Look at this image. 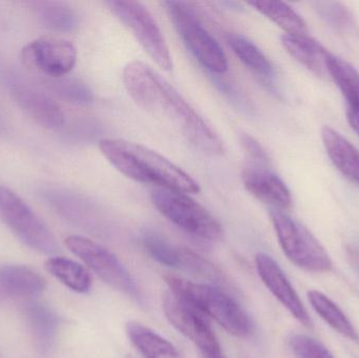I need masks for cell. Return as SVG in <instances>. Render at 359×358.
Listing matches in <instances>:
<instances>
[{
  "label": "cell",
  "instance_id": "6",
  "mask_svg": "<svg viewBox=\"0 0 359 358\" xmlns=\"http://www.w3.org/2000/svg\"><path fill=\"white\" fill-rule=\"evenodd\" d=\"M151 199L162 216L185 233L208 241L221 237L223 230L219 221L187 193L155 188Z\"/></svg>",
  "mask_w": 359,
  "mask_h": 358
},
{
  "label": "cell",
  "instance_id": "9",
  "mask_svg": "<svg viewBox=\"0 0 359 358\" xmlns=\"http://www.w3.org/2000/svg\"><path fill=\"white\" fill-rule=\"evenodd\" d=\"M109 10L134 34L143 50L165 71L172 69V58L165 38L147 6L138 1L111 0Z\"/></svg>",
  "mask_w": 359,
  "mask_h": 358
},
{
  "label": "cell",
  "instance_id": "25",
  "mask_svg": "<svg viewBox=\"0 0 359 358\" xmlns=\"http://www.w3.org/2000/svg\"><path fill=\"white\" fill-rule=\"evenodd\" d=\"M34 10L40 22L53 31L67 33L74 31L77 27L76 13L62 2H35Z\"/></svg>",
  "mask_w": 359,
  "mask_h": 358
},
{
  "label": "cell",
  "instance_id": "19",
  "mask_svg": "<svg viewBox=\"0 0 359 358\" xmlns=\"http://www.w3.org/2000/svg\"><path fill=\"white\" fill-rule=\"evenodd\" d=\"M126 331L133 346L144 358H181L178 349L170 340L142 324L130 322Z\"/></svg>",
  "mask_w": 359,
  "mask_h": 358
},
{
  "label": "cell",
  "instance_id": "18",
  "mask_svg": "<svg viewBox=\"0 0 359 358\" xmlns=\"http://www.w3.org/2000/svg\"><path fill=\"white\" fill-rule=\"evenodd\" d=\"M283 46L297 62L307 67L320 77H326L327 58L329 52L309 35H289L284 34L280 38Z\"/></svg>",
  "mask_w": 359,
  "mask_h": 358
},
{
  "label": "cell",
  "instance_id": "10",
  "mask_svg": "<svg viewBox=\"0 0 359 358\" xmlns=\"http://www.w3.org/2000/svg\"><path fill=\"white\" fill-rule=\"evenodd\" d=\"M23 64L53 79L67 76L75 67L77 50L72 42L58 37H40L23 48Z\"/></svg>",
  "mask_w": 359,
  "mask_h": 358
},
{
  "label": "cell",
  "instance_id": "24",
  "mask_svg": "<svg viewBox=\"0 0 359 358\" xmlns=\"http://www.w3.org/2000/svg\"><path fill=\"white\" fill-rule=\"evenodd\" d=\"M257 12L273 21L289 35H308L307 23L290 6L280 1L248 2Z\"/></svg>",
  "mask_w": 359,
  "mask_h": 358
},
{
  "label": "cell",
  "instance_id": "29",
  "mask_svg": "<svg viewBox=\"0 0 359 358\" xmlns=\"http://www.w3.org/2000/svg\"><path fill=\"white\" fill-rule=\"evenodd\" d=\"M289 345L297 358H334L322 343L305 334L291 336Z\"/></svg>",
  "mask_w": 359,
  "mask_h": 358
},
{
  "label": "cell",
  "instance_id": "5",
  "mask_svg": "<svg viewBox=\"0 0 359 358\" xmlns=\"http://www.w3.org/2000/svg\"><path fill=\"white\" fill-rule=\"evenodd\" d=\"M271 221L278 243L287 258L304 270L329 273L332 260L307 227L280 210L271 212Z\"/></svg>",
  "mask_w": 359,
  "mask_h": 358
},
{
  "label": "cell",
  "instance_id": "20",
  "mask_svg": "<svg viewBox=\"0 0 359 358\" xmlns=\"http://www.w3.org/2000/svg\"><path fill=\"white\" fill-rule=\"evenodd\" d=\"M226 41L236 56L259 77L266 80L273 79L274 69L268 57L251 40L241 34L229 33Z\"/></svg>",
  "mask_w": 359,
  "mask_h": 358
},
{
  "label": "cell",
  "instance_id": "28",
  "mask_svg": "<svg viewBox=\"0 0 359 358\" xmlns=\"http://www.w3.org/2000/svg\"><path fill=\"white\" fill-rule=\"evenodd\" d=\"M316 11L330 27L339 31H347L353 27L352 15L339 2H318Z\"/></svg>",
  "mask_w": 359,
  "mask_h": 358
},
{
  "label": "cell",
  "instance_id": "4",
  "mask_svg": "<svg viewBox=\"0 0 359 358\" xmlns=\"http://www.w3.org/2000/svg\"><path fill=\"white\" fill-rule=\"evenodd\" d=\"M164 6L183 43L194 58L210 73H226L227 57L219 42L201 23L194 8L187 2L181 1H166Z\"/></svg>",
  "mask_w": 359,
  "mask_h": 358
},
{
  "label": "cell",
  "instance_id": "15",
  "mask_svg": "<svg viewBox=\"0 0 359 358\" xmlns=\"http://www.w3.org/2000/svg\"><path fill=\"white\" fill-rule=\"evenodd\" d=\"M12 96L19 107L36 123L48 130H58L65 124V113L50 96L27 85H15Z\"/></svg>",
  "mask_w": 359,
  "mask_h": 358
},
{
  "label": "cell",
  "instance_id": "14",
  "mask_svg": "<svg viewBox=\"0 0 359 358\" xmlns=\"http://www.w3.org/2000/svg\"><path fill=\"white\" fill-rule=\"evenodd\" d=\"M23 317L36 350L42 357L52 354L60 330L58 315L46 305L29 302L23 307Z\"/></svg>",
  "mask_w": 359,
  "mask_h": 358
},
{
  "label": "cell",
  "instance_id": "11",
  "mask_svg": "<svg viewBox=\"0 0 359 358\" xmlns=\"http://www.w3.org/2000/svg\"><path fill=\"white\" fill-rule=\"evenodd\" d=\"M166 319L186 338L198 347L200 353L222 354L221 345L204 315L182 301L172 292L166 294L163 304Z\"/></svg>",
  "mask_w": 359,
  "mask_h": 358
},
{
  "label": "cell",
  "instance_id": "16",
  "mask_svg": "<svg viewBox=\"0 0 359 358\" xmlns=\"http://www.w3.org/2000/svg\"><path fill=\"white\" fill-rule=\"evenodd\" d=\"M43 277L23 265L0 266V301L6 298H29L46 290Z\"/></svg>",
  "mask_w": 359,
  "mask_h": 358
},
{
  "label": "cell",
  "instance_id": "22",
  "mask_svg": "<svg viewBox=\"0 0 359 358\" xmlns=\"http://www.w3.org/2000/svg\"><path fill=\"white\" fill-rule=\"evenodd\" d=\"M310 304L316 312L332 328L333 330L345 336L348 340L359 344V333L352 325L347 315L328 296L320 292L311 290L308 292Z\"/></svg>",
  "mask_w": 359,
  "mask_h": 358
},
{
  "label": "cell",
  "instance_id": "13",
  "mask_svg": "<svg viewBox=\"0 0 359 358\" xmlns=\"http://www.w3.org/2000/svg\"><path fill=\"white\" fill-rule=\"evenodd\" d=\"M242 181L245 188L255 199L276 210L289 209L292 206V197L284 181L266 165L248 164L243 170Z\"/></svg>",
  "mask_w": 359,
  "mask_h": 358
},
{
  "label": "cell",
  "instance_id": "1",
  "mask_svg": "<svg viewBox=\"0 0 359 358\" xmlns=\"http://www.w3.org/2000/svg\"><path fill=\"white\" fill-rule=\"evenodd\" d=\"M124 86L130 98L147 111L165 116L196 149L211 156L223 155L224 145L217 132L194 111L184 97L159 74L141 61L124 67Z\"/></svg>",
  "mask_w": 359,
  "mask_h": 358
},
{
  "label": "cell",
  "instance_id": "17",
  "mask_svg": "<svg viewBox=\"0 0 359 358\" xmlns=\"http://www.w3.org/2000/svg\"><path fill=\"white\" fill-rule=\"evenodd\" d=\"M322 140L333 165L348 180L359 186V151L337 130L325 126Z\"/></svg>",
  "mask_w": 359,
  "mask_h": 358
},
{
  "label": "cell",
  "instance_id": "8",
  "mask_svg": "<svg viewBox=\"0 0 359 358\" xmlns=\"http://www.w3.org/2000/svg\"><path fill=\"white\" fill-rule=\"evenodd\" d=\"M67 249L80 259L97 277L109 287L134 300H142L140 289L130 271L119 259L100 244L80 235H71L65 241Z\"/></svg>",
  "mask_w": 359,
  "mask_h": 358
},
{
  "label": "cell",
  "instance_id": "7",
  "mask_svg": "<svg viewBox=\"0 0 359 358\" xmlns=\"http://www.w3.org/2000/svg\"><path fill=\"white\" fill-rule=\"evenodd\" d=\"M0 216L25 245L39 254L54 256L59 246L48 225L19 197L0 186Z\"/></svg>",
  "mask_w": 359,
  "mask_h": 358
},
{
  "label": "cell",
  "instance_id": "31",
  "mask_svg": "<svg viewBox=\"0 0 359 358\" xmlns=\"http://www.w3.org/2000/svg\"><path fill=\"white\" fill-rule=\"evenodd\" d=\"M347 119L352 130L359 136V111L347 109Z\"/></svg>",
  "mask_w": 359,
  "mask_h": 358
},
{
  "label": "cell",
  "instance_id": "21",
  "mask_svg": "<svg viewBox=\"0 0 359 358\" xmlns=\"http://www.w3.org/2000/svg\"><path fill=\"white\" fill-rule=\"evenodd\" d=\"M46 269L72 291L84 294L92 288L90 273L75 261L62 256H53L46 261Z\"/></svg>",
  "mask_w": 359,
  "mask_h": 358
},
{
  "label": "cell",
  "instance_id": "27",
  "mask_svg": "<svg viewBox=\"0 0 359 358\" xmlns=\"http://www.w3.org/2000/svg\"><path fill=\"white\" fill-rule=\"evenodd\" d=\"M50 88L59 98L76 105H88L93 102L90 88L76 78H57L50 82Z\"/></svg>",
  "mask_w": 359,
  "mask_h": 358
},
{
  "label": "cell",
  "instance_id": "23",
  "mask_svg": "<svg viewBox=\"0 0 359 358\" xmlns=\"http://www.w3.org/2000/svg\"><path fill=\"white\" fill-rule=\"evenodd\" d=\"M328 76L347 101V109L359 111V73L347 61L329 53L327 58Z\"/></svg>",
  "mask_w": 359,
  "mask_h": 358
},
{
  "label": "cell",
  "instance_id": "30",
  "mask_svg": "<svg viewBox=\"0 0 359 358\" xmlns=\"http://www.w3.org/2000/svg\"><path fill=\"white\" fill-rule=\"evenodd\" d=\"M240 140L243 149L252 160V163L262 164V165H267L269 163L267 153L257 139L253 138L250 135L242 134Z\"/></svg>",
  "mask_w": 359,
  "mask_h": 358
},
{
  "label": "cell",
  "instance_id": "12",
  "mask_svg": "<svg viewBox=\"0 0 359 358\" xmlns=\"http://www.w3.org/2000/svg\"><path fill=\"white\" fill-rule=\"evenodd\" d=\"M255 266L262 281L278 302L302 325L311 327L310 315L280 265L268 254H259L255 256Z\"/></svg>",
  "mask_w": 359,
  "mask_h": 358
},
{
  "label": "cell",
  "instance_id": "2",
  "mask_svg": "<svg viewBox=\"0 0 359 358\" xmlns=\"http://www.w3.org/2000/svg\"><path fill=\"white\" fill-rule=\"evenodd\" d=\"M99 149L118 172L136 182L187 195L200 193V185L187 172L144 145L123 139H104Z\"/></svg>",
  "mask_w": 359,
  "mask_h": 358
},
{
  "label": "cell",
  "instance_id": "26",
  "mask_svg": "<svg viewBox=\"0 0 359 358\" xmlns=\"http://www.w3.org/2000/svg\"><path fill=\"white\" fill-rule=\"evenodd\" d=\"M143 246L149 256L166 267H181V248L175 247L163 235L156 231H147L142 237Z\"/></svg>",
  "mask_w": 359,
  "mask_h": 358
},
{
  "label": "cell",
  "instance_id": "3",
  "mask_svg": "<svg viewBox=\"0 0 359 358\" xmlns=\"http://www.w3.org/2000/svg\"><path fill=\"white\" fill-rule=\"evenodd\" d=\"M165 282L172 294L217 322L231 336L248 338L252 333V321L246 311L219 288L194 283L174 275L165 277Z\"/></svg>",
  "mask_w": 359,
  "mask_h": 358
},
{
  "label": "cell",
  "instance_id": "32",
  "mask_svg": "<svg viewBox=\"0 0 359 358\" xmlns=\"http://www.w3.org/2000/svg\"><path fill=\"white\" fill-rule=\"evenodd\" d=\"M200 358H225L223 357V354L219 355H209V354H203V353H200Z\"/></svg>",
  "mask_w": 359,
  "mask_h": 358
}]
</instances>
